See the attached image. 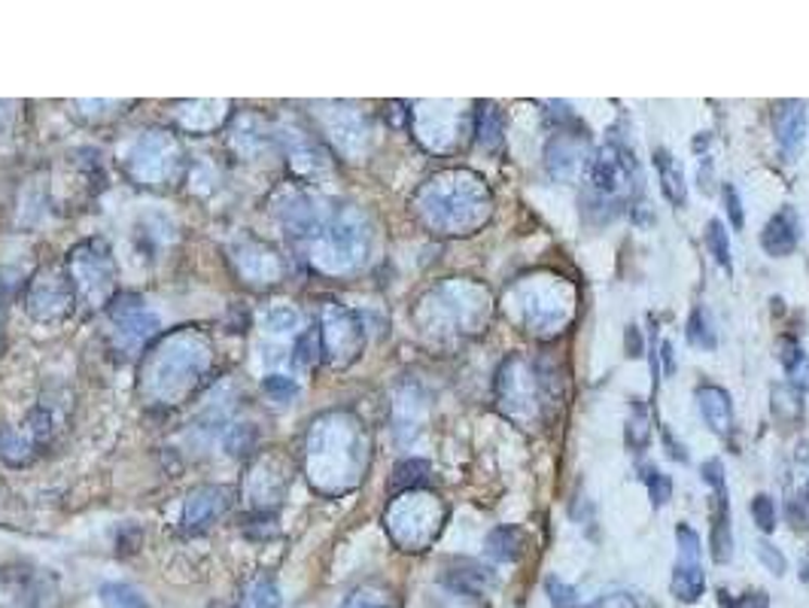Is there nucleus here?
I'll return each instance as SVG.
<instances>
[{
  "label": "nucleus",
  "mask_w": 809,
  "mask_h": 608,
  "mask_svg": "<svg viewBox=\"0 0 809 608\" xmlns=\"http://www.w3.org/2000/svg\"><path fill=\"white\" fill-rule=\"evenodd\" d=\"M700 471L703 481L712 486V490H728V486H724V463H721V459H706Z\"/></svg>",
  "instance_id": "c03bdc74"
},
{
  "label": "nucleus",
  "mask_w": 809,
  "mask_h": 608,
  "mask_svg": "<svg viewBox=\"0 0 809 608\" xmlns=\"http://www.w3.org/2000/svg\"><path fill=\"white\" fill-rule=\"evenodd\" d=\"M447 584L454 587V591L459 593H481L484 587L490 584V575H488V569H481V566H466L463 572H454V575H447Z\"/></svg>",
  "instance_id": "2f4dec72"
},
{
  "label": "nucleus",
  "mask_w": 809,
  "mask_h": 608,
  "mask_svg": "<svg viewBox=\"0 0 809 608\" xmlns=\"http://www.w3.org/2000/svg\"><path fill=\"white\" fill-rule=\"evenodd\" d=\"M751 517H755V523H758L761 532L776 530V505H773V499L767 493L755 496V502H751Z\"/></svg>",
  "instance_id": "4c0bfd02"
},
{
  "label": "nucleus",
  "mask_w": 809,
  "mask_h": 608,
  "mask_svg": "<svg viewBox=\"0 0 809 608\" xmlns=\"http://www.w3.org/2000/svg\"><path fill=\"white\" fill-rule=\"evenodd\" d=\"M110 319H113L119 344L128 350L143 347L159 334V317L138 295H116L110 302Z\"/></svg>",
  "instance_id": "2eb2a0df"
},
{
  "label": "nucleus",
  "mask_w": 809,
  "mask_h": 608,
  "mask_svg": "<svg viewBox=\"0 0 809 608\" xmlns=\"http://www.w3.org/2000/svg\"><path fill=\"white\" fill-rule=\"evenodd\" d=\"M344 608H393V603L387 599V593H375L366 587V591L353 593Z\"/></svg>",
  "instance_id": "58836bf2"
},
{
  "label": "nucleus",
  "mask_w": 809,
  "mask_h": 608,
  "mask_svg": "<svg viewBox=\"0 0 809 608\" xmlns=\"http://www.w3.org/2000/svg\"><path fill=\"white\" fill-rule=\"evenodd\" d=\"M229 505L231 490H226V486H195L184 505V532H189V535L204 532L229 511Z\"/></svg>",
  "instance_id": "a211bd4d"
},
{
  "label": "nucleus",
  "mask_w": 809,
  "mask_h": 608,
  "mask_svg": "<svg viewBox=\"0 0 809 608\" xmlns=\"http://www.w3.org/2000/svg\"><path fill=\"white\" fill-rule=\"evenodd\" d=\"M265 326H268L271 332H292V329L299 326V311L290 307V304H277V307H271V311L265 314Z\"/></svg>",
  "instance_id": "f704fd0d"
},
{
  "label": "nucleus",
  "mask_w": 809,
  "mask_h": 608,
  "mask_svg": "<svg viewBox=\"0 0 809 608\" xmlns=\"http://www.w3.org/2000/svg\"><path fill=\"white\" fill-rule=\"evenodd\" d=\"M214 365L211 338L201 329L165 334L140 363V393L153 405H180L199 390Z\"/></svg>",
  "instance_id": "f03ea898"
},
{
  "label": "nucleus",
  "mask_w": 809,
  "mask_h": 608,
  "mask_svg": "<svg viewBox=\"0 0 809 608\" xmlns=\"http://www.w3.org/2000/svg\"><path fill=\"white\" fill-rule=\"evenodd\" d=\"M712 560L728 562L733 554V532H731V511H728V490H716V515H712Z\"/></svg>",
  "instance_id": "a878e982"
},
{
  "label": "nucleus",
  "mask_w": 809,
  "mask_h": 608,
  "mask_svg": "<svg viewBox=\"0 0 809 608\" xmlns=\"http://www.w3.org/2000/svg\"><path fill=\"white\" fill-rule=\"evenodd\" d=\"M657 353H660V365H663V378H672L675 375V353H672L670 341H663Z\"/></svg>",
  "instance_id": "de8ad7c7"
},
{
  "label": "nucleus",
  "mask_w": 809,
  "mask_h": 608,
  "mask_svg": "<svg viewBox=\"0 0 809 608\" xmlns=\"http://www.w3.org/2000/svg\"><path fill=\"white\" fill-rule=\"evenodd\" d=\"M64 268L71 274L77 302L92 304V307L113 302V295H116V265H113V256H110L104 243L86 241L74 246L67 253Z\"/></svg>",
  "instance_id": "6e6552de"
},
{
  "label": "nucleus",
  "mask_w": 809,
  "mask_h": 608,
  "mask_svg": "<svg viewBox=\"0 0 809 608\" xmlns=\"http://www.w3.org/2000/svg\"><path fill=\"white\" fill-rule=\"evenodd\" d=\"M800 581L809 587V554L800 560Z\"/></svg>",
  "instance_id": "09e8293b"
},
{
  "label": "nucleus",
  "mask_w": 809,
  "mask_h": 608,
  "mask_svg": "<svg viewBox=\"0 0 809 608\" xmlns=\"http://www.w3.org/2000/svg\"><path fill=\"white\" fill-rule=\"evenodd\" d=\"M414 213L435 235H475L493 216V195L478 174L454 167L417 189Z\"/></svg>",
  "instance_id": "7ed1b4c3"
},
{
  "label": "nucleus",
  "mask_w": 809,
  "mask_h": 608,
  "mask_svg": "<svg viewBox=\"0 0 809 608\" xmlns=\"http://www.w3.org/2000/svg\"><path fill=\"white\" fill-rule=\"evenodd\" d=\"M675 542H679V560L672 566L670 591L679 603L691 606L706 591V575H703L700 560V535H697V530H691L687 523H682L675 530Z\"/></svg>",
  "instance_id": "ddd939ff"
},
{
  "label": "nucleus",
  "mask_w": 809,
  "mask_h": 608,
  "mask_svg": "<svg viewBox=\"0 0 809 608\" xmlns=\"http://www.w3.org/2000/svg\"><path fill=\"white\" fill-rule=\"evenodd\" d=\"M444 523V505L429 490H405L387 508V532L402 550H427Z\"/></svg>",
  "instance_id": "0eeeda50"
},
{
  "label": "nucleus",
  "mask_w": 809,
  "mask_h": 608,
  "mask_svg": "<svg viewBox=\"0 0 809 608\" xmlns=\"http://www.w3.org/2000/svg\"><path fill=\"white\" fill-rule=\"evenodd\" d=\"M329 216H332V211H326L320 198L307 195V192H292L280 204V223H283V228L290 235H295V238H307V241H317L320 238V231L329 223Z\"/></svg>",
  "instance_id": "f3484780"
},
{
  "label": "nucleus",
  "mask_w": 809,
  "mask_h": 608,
  "mask_svg": "<svg viewBox=\"0 0 809 608\" xmlns=\"http://www.w3.org/2000/svg\"><path fill=\"white\" fill-rule=\"evenodd\" d=\"M265 393L275 395L280 402H287V398L299 393V387L290 378H283V375H271V378H265Z\"/></svg>",
  "instance_id": "a19ab883"
},
{
  "label": "nucleus",
  "mask_w": 809,
  "mask_h": 608,
  "mask_svg": "<svg viewBox=\"0 0 809 608\" xmlns=\"http://www.w3.org/2000/svg\"><path fill=\"white\" fill-rule=\"evenodd\" d=\"M235 262L238 271L244 274L250 283H277L283 277V262L268 243L256 241V238H244L235 250Z\"/></svg>",
  "instance_id": "6ab92c4d"
},
{
  "label": "nucleus",
  "mask_w": 809,
  "mask_h": 608,
  "mask_svg": "<svg viewBox=\"0 0 809 608\" xmlns=\"http://www.w3.org/2000/svg\"><path fill=\"white\" fill-rule=\"evenodd\" d=\"M326 128H329L332 140H336L344 152L359 150L368 135L366 119H363L356 110H351V106H336V116L326 119Z\"/></svg>",
  "instance_id": "b1692460"
},
{
  "label": "nucleus",
  "mask_w": 809,
  "mask_h": 608,
  "mask_svg": "<svg viewBox=\"0 0 809 608\" xmlns=\"http://www.w3.org/2000/svg\"><path fill=\"white\" fill-rule=\"evenodd\" d=\"M371 250V226L366 213L353 204L336 207L329 223L314 241L311 262L326 274H351L366 265Z\"/></svg>",
  "instance_id": "20e7f679"
},
{
  "label": "nucleus",
  "mask_w": 809,
  "mask_h": 608,
  "mask_svg": "<svg viewBox=\"0 0 809 608\" xmlns=\"http://www.w3.org/2000/svg\"><path fill=\"white\" fill-rule=\"evenodd\" d=\"M368 466V435L347 410L320 414L305 439V471L314 490L341 496L363 481Z\"/></svg>",
  "instance_id": "f257e3e1"
},
{
  "label": "nucleus",
  "mask_w": 809,
  "mask_h": 608,
  "mask_svg": "<svg viewBox=\"0 0 809 608\" xmlns=\"http://www.w3.org/2000/svg\"><path fill=\"white\" fill-rule=\"evenodd\" d=\"M767 606H770L767 593H746V596H740L736 603H731V608H767Z\"/></svg>",
  "instance_id": "49530a36"
},
{
  "label": "nucleus",
  "mask_w": 809,
  "mask_h": 608,
  "mask_svg": "<svg viewBox=\"0 0 809 608\" xmlns=\"http://www.w3.org/2000/svg\"><path fill=\"white\" fill-rule=\"evenodd\" d=\"M317 332H320L323 359H329L332 365H351L366 347L363 322L353 311L341 307V304H323Z\"/></svg>",
  "instance_id": "9b49d317"
},
{
  "label": "nucleus",
  "mask_w": 809,
  "mask_h": 608,
  "mask_svg": "<svg viewBox=\"0 0 809 608\" xmlns=\"http://www.w3.org/2000/svg\"><path fill=\"white\" fill-rule=\"evenodd\" d=\"M125 167L140 186H168L184 167V147L170 131H147L131 143Z\"/></svg>",
  "instance_id": "1a4fd4ad"
},
{
  "label": "nucleus",
  "mask_w": 809,
  "mask_h": 608,
  "mask_svg": "<svg viewBox=\"0 0 809 608\" xmlns=\"http://www.w3.org/2000/svg\"><path fill=\"white\" fill-rule=\"evenodd\" d=\"M660 439L667 441V447H670V456L675 459V463H687V454H685V447L675 441V435L670 432V426H660Z\"/></svg>",
  "instance_id": "a18cd8bd"
},
{
  "label": "nucleus",
  "mask_w": 809,
  "mask_h": 608,
  "mask_svg": "<svg viewBox=\"0 0 809 608\" xmlns=\"http://www.w3.org/2000/svg\"><path fill=\"white\" fill-rule=\"evenodd\" d=\"M697 408H700L703 423L716 432L718 439H728L733 432V402L731 395L724 393L721 387L706 383L697 390Z\"/></svg>",
  "instance_id": "5701e85b"
},
{
  "label": "nucleus",
  "mask_w": 809,
  "mask_h": 608,
  "mask_svg": "<svg viewBox=\"0 0 809 608\" xmlns=\"http://www.w3.org/2000/svg\"><path fill=\"white\" fill-rule=\"evenodd\" d=\"M706 246L716 258L721 268H731V238L724 231V223L721 219H709L706 223Z\"/></svg>",
  "instance_id": "7c9ffc66"
},
{
  "label": "nucleus",
  "mask_w": 809,
  "mask_h": 608,
  "mask_svg": "<svg viewBox=\"0 0 809 608\" xmlns=\"http://www.w3.org/2000/svg\"><path fill=\"white\" fill-rule=\"evenodd\" d=\"M788 371V380H792V387H797L800 393H809V356L807 353H800L797 356V363L792 368H785Z\"/></svg>",
  "instance_id": "79ce46f5"
},
{
  "label": "nucleus",
  "mask_w": 809,
  "mask_h": 608,
  "mask_svg": "<svg viewBox=\"0 0 809 608\" xmlns=\"http://www.w3.org/2000/svg\"><path fill=\"white\" fill-rule=\"evenodd\" d=\"M685 338L691 347L716 350V326H712V319L706 314V307H694V311H691V317H687L685 326Z\"/></svg>",
  "instance_id": "c85d7f7f"
},
{
  "label": "nucleus",
  "mask_w": 809,
  "mask_h": 608,
  "mask_svg": "<svg viewBox=\"0 0 809 608\" xmlns=\"http://www.w3.org/2000/svg\"><path fill=\"white\" fill-rule=\"evenodd\" d=\"M642 481L648 486V496H652V505L660 508V505H667L672 499V481L670 474H660L655 466H645L642 469Z\"/></svg>",
  "instance_id": "473e14b6"
},
{
  "label": "nucleus",
  "mask_w": 809,
  "mask_h": 608,
  "mask_svg": "<svg viewBox=\"0 0 809 608\" xmlns=\"http://www.w3.org/2000/svg\"><path fill=\"white\" fill-rule=\"evenodd\" d=\"M724 201H728V213H731V223L736 226V231L746 226V213H743V198L733 186H724Z\"/></svg>",
  "instance_id": "37998d69"
},
{
  "label": "nucleus",
  "mask_w": 809,
  "mask_h": 608,
  "mask_svg": "<svg viewBox=\"0 0 809 608\" xmlns=\"http://www.w3.org/2000/svg\"><path fill=\"white\" fill-rule=\"evenodd\" d=\"M584 182L591 189V207H606V219L618 216L624 204L642 192V170L633 152L621 143H606L594 152Z\"/></svg>",
  "instance_id": "39448f33"
},
{
  "label": "nucleus",
  "mask_w": 809,
  "mask_h": 608,
  "mask_svg": "<svg viewBox=\"0 0 809 608\" xmlns=\"http://www.w3.org/2000/svg\"><path fill=\"white\" fill-rule=\"evenodd\" d=\"M101 606L104 608H150L147 603V596L138 591V587H131V584H125V581H110L101 587Z\"/></svg>",
  "instance_id": "c756f323"
},
{
  "label": "nucleus",
  "mask_w": 809,
  "mask_h": 608,
  "mask_svg": "<svg viewBox=\"0 0 809 608\" xmlns=\"http://www.w3.org/2000/svg\"><path fill=\"white\" fill-rule=\"evenodd\" d=\"M594 152L591 140L581 131H560L548 140L545 147V167L557 182H579L587 174Z\"/></svg>",
  "instance_id": "4468645a"
},
{
  "label": "nucleus",
  "mask_w": 809,
  "mask_h": 608,
  "mask_svg": "<svg viewBox=\"0 0 809 608\" xmlns=\"http://www.w3.org/2000/svg\"><path fill=\"white\" fill-rule=\"evenodd\" d=\"M280 463V456H265L260 459V466L250 471V499L256 508H268V505H277L280 496L287 493V486L292 484V474L287 471V466H280L275 471V466Z\"/></svg>",
  "instance_id": "412c9836"
},
{
  "label": "nucleus",
  "mask_w": 809,
  "mask_h": 608,
  "mask_svg": "<svg viewBox=\"0 0 809 608\" xmlns=\"http://www.w3.org/2000/svg\"><path fill=\"white\" fill-rule=\"evenodd\" d=\"M500 390V405L503 410H511L515 420H523L530 410L539 414L542 405L551 398V380L545 375L542 363H523V359H508L496 380Z\"/></svg>",
  "instance_id": "9d476101"
},
{
  "label": "nucleus",
  "mask_w": 809,
  "mask_h": 608,
  "mask_svg": "<svg viewBox=\"0 0 809 608\" xmlns=\"http://www.w3.org/2000/svg\"><path fill=\"white\" fill-rule=\"evenodd\" d=\"M475 135H478V143L484 150H500L505 137V116L503 110L496 104H478V113H475Z\"/></svg>",
  "instance_id": "bb28decb"
},
{
  "label": "nucleus",
  "mask_w": 809,
  "mask_h": 608,
  "mask_svg": "<svg viewBox=\"0 0 809 608\" xmlns=\"http://www.w3.org/2000/svg\"><path fill=\"white\" fill-rule=\"evenodd\" d=\"M545 587H548V599H551V606H554V608H581L576 587L564 584L560 578L551 575L548 581H545Z\"/></svg>",
  "instance_id": "c9c22d12"
},
{
  "label": "nucleus",
  "mask_w": 809,
  "mask_h": 608,
  "mask_svg": "<svg viewBox=\"0 0 809 608\" xmlns=\"http://www.w3.org/2000/svg\"><path fill=\"white\" fill-rule=\"evenodd\" d=\"M520 542H523L520 530H515V527H496L484 539V550H488L490 560L515 562L520 557Z\"/></svg>",
  "instance_id": "cd10ccee"
},
{
  "label": "nucleus",
  "mask_w": 809,
  "mask_h": 608,
  "mask_svg": "<svg viewBox=\"0 0 809 608\" xmlns=\"http://www.w3.org/2000/svg\"><path fill=\"white\" fill-rule=\"evenodd\" d=\"M755 557L761 560V566L767 569V572H770V575L782 578L785 572H788V560H785V554H782L776 545L763 542V539L758 542V545H755Z\"/></svg>",
  "instance_id": "72a5a7b5"
},
{
  "label": "nucleus",
  "mask_w": 809,
  "mask_h": 608,
  "mask_svg": "<svg viewBox=\"0 0 809 608\" xmlns=\"http://www.w3.org/2000/svg\"><path fill=\"white\" fill-rule=\"evenodd\" d=\"M52 429H55V426H52V414L43 408L34 410L31 417L18 426V429H7V432L0 435V456H3L7 463H13V466L31 463L34 456L40 454L49 444Z\"/></svg>",
  "instance_id": "dca6fc26"
},
{
  "label": "nucleus",
  "mask_w": 809,
  "mask_h": 608,
  "mask_svg": "<svg viewBox=\"0 0 809 608\" xmlns=\"http://www.w3.org/2000/svg\"><path fill=\"white\" fill-rule=\"evenodd\" d=\"M655 167L660 177V192L670 201L672 207H685L687 201V177L679 159L670 150H655Z\"/></svg>",
  "instance_id": "393cba45"
},
{
  "label": "nucleus",
  "mask_w": 809,
  "mask_h": 608,
  "mask_svg": "<svg viewBox=\"0 0 809 608\" xmlns=\"http://www.w3.org/2000/svg\"><path fill=\"white\" fill-rule=\"evenodd\" d=\"M773 135H776L779 152L794 162L797 152L804 150L807 140V106L804 101H782L773 113Z\"/></svg>",
  "instance_id": "aec40b11"
},
{
  "label": "nucleus",
  "mask_w": 809,
  "mask_h": 608,
  "mask_svg": "<svg viewBox=\"0 0 809 608\" xmlns=\"http://www.w3.org/2000/svg\"><path fill=\"white\" fill-rule=\"evenodd\" d=\"M74 302H77V292H74L67 268L37 271L28 283V292H25L28 314L37 322H62L74 314Z\"/></svg>",
  "instance_id": "f8f14e48"
},
{
  "label": "nucleus",
  "mask_w": 809,
  "mask_h": 608,
  "mask_svg": "<svg viewBox=\"0 0 809 608\" xmlns=\"http://www.w3.org/2000/svg\"><path fill=\"white\" fill-rule=\"evenodd\" d=\"M488 295L475 283H444L432 289L417 307L429 332H475L488 319Z\"/></svg>",
  "instance_id": "423d86ee"
},
{
  "label": "nucleus",
  "mask_w": 809,
  "mask_h": 608,
  "mask_svg": "<svg viewBox=\"0 0 809 608\" xmlns=\"http://www.w3.org/2000/svg\"><path fill=\"white\" fill-rule=\"evenodd\" d=\"M253 603H256V608H280L283 599H280L275 581H260L256 591H253Z\"/></svg>",
  "instance_id": "ea45409f"
},
{
  "label": "nucleus",
  "mask_w": 809,
  "mask_h": 608,
  "mask_svg": "<svg viewBox=\"0 0 809 608\" xmlns=\"http://www.w3.org/2000/svg\"><path fill=\"white\" fill-rule=\"evenodd\" d=\"M627 441L630 447H640V451L648 444V410L642 405H633V417L627 423Z\"/></svg>",
  "instance_id": "e433bc0d"
},
{
  "label": "nucleus",
  "mask_w": 809,
  "mask_h": 608,
  "mask_svg": "<svg viewBox=\"0 0 809 608\" xmlns=\"http://www.w3.org/2000/svg\"><path fill=\"white\" fill-rule=\"evenodd\" d=\"M797 241H800V219H797L794 207H782L767 219V226L761 231V246L767 256H792Z\"/></svg>",
  "instance_id": "4be33fe9"
}]
</instances>
